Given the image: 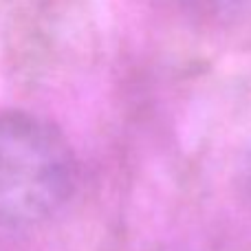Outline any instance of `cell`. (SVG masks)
<instances>
[{
    "label": "cell",
    "instance_id": "1",
    "mask_svg": "<svg viewBox=\"0 0 251 251\" xmlns=\"http://www.w3.org/2000/svg\"><path fill=\"white\" fill-rule=\"evenodd\" d=\"M77 161L51 122L25 110L0 113V225L29 227L71 199Z\"/></svg>",
    "mask_w": 251,
    "mask_h": 251
}]
</instances>
